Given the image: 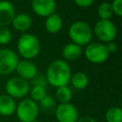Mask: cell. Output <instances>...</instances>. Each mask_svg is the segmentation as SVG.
<instances>
[{"label": "cell", "instance_id": "obj_1", "mask_svg": "<svg viewBox=\"0 0 122 122\" xmlns=\"http://www.w3.org/2000/svg\"><path fill=\"white\" fill-rule=\"evenodd\" d=\"M71 75V72L69 64L64 60L56 59L49 65L45 76L48 84L54 88H59L69 84Z\"/></svg>", "mask_w": 122, "mask_h": 122}, {"label": "cell", "instance_id": "obj_2", "mask_svg": "<svg viewBox=\"0 0 122 122\" xmlns=\"http://www.w3.org/2000/svg\"><path fill=\"white\" fill-rule=\"evenodd\" d=\"M40 48L38 38L31 33H23L17 42V51L26 60H31L36 57L39 54Z\"/></svg>", "mask_w": 122, "mask_h": 122}, {"label": "cell", "instance_id": "obj_3", "mask_svg": "<svg viewBox=\"0 0 122 122\" xmlns=\"http://www.w3.org/2000/svg\"><path fill=\"white\" fill-rule=\"evenodd\" d=\"M69 36L72 43L78 46H87L91 43L92 37V30L91 26L84 21L73 22L69 29Z\"/></svg>", "mask_w": 122, "mask_h": 122}, {"label": "cell", "instance_id": "obj_4", "mask_svg": "<svg viewBox=\"0 0 122 122\" xmlns=\"http://www.w3.org/2000/svg\"><path fill=\"white\" fill-rule=\"evenodd\" d=\"M15 113L20 122H31L36 120L39 114L38 104L30 98H24L16 104Z\"/></svg>", "mask_w": 122, "mask_h": 122}, {"label": "cell", "instance_id": "obj_5", "mask_svg": "<svg viewBox=\"0 0 122 122\" xmlns=\"http://www.w3.org/2000/svg\"><path fill=\"white\" fill-rule=\"evenodd\" d=\"M30 89L29 82L19 76L10 78L5 85L6 94L10 95L13 99L25 97L29 93Z\"/></svg>", "mask_w": 122, "mask_h": 122}, {"label": "cell", "instance_id": "obj_6", "mask_svg": "<svg viewBox=\"0 0 122 122\" xmlns=\"http://www.w3.org/2000/svg\"><path fill=\"white\" fill-rule=\"evenodd\" d=\"M96 37L106 43L112 42L117 34V29L111 20H98L93 28Z\"/></svg>", "mask_w": 122, "mask_h": 122}, {"label": "cell", "instance_id": "obj_7", "mask_svg": "<svg viewBox=\"0 0 122 122\" xmlns=\"http://www.w3.org/2000/svg\"><path fill=\"white\" fill-rule=\"evenodd\" d=\"M84 53L86 58L91 63H93V64L104 63L109 58V55H110V53L106 49V46L98 42L89 43L86 46Z\"/></svg>", "mask_w": 122, "mask_h": 122}, {"label": "cell", "instance_id": "obj_8", "mask_svg": "<svg viewBox=\"0 0 122 122\" xmlns=\"http://www.w3.org/2000/svg\"><path fill=\"white\" fill-rule=\"evenodd\" d=\"M17 54L10 49L0 50V74L8 75L13 72L18 64Z\"/></svg>", "mask_w": 122, "mask_h": 122}, {"label": "cell", "instance_id": "obj_9", "mask_svg": "<svg viewBox=\"0 0 122 122\" xmlns=\"http://www.w3.org/2000/svg\"><path fill=\"white\" fill-rule=\"evenodd\" d=\"M54 115L57 122H76L79 117L76 107L71 102L58 104L54 109Z\"/></svg>", "mask_w": 122, "mask_h": 122}, {"label": "cell", "instance_id": "obj_10", "mask_svg": "<svg viewBox=\"0 0 122 122\" xmlns=\"http://www.w3.org/2000/svg\"><path fill=\"white\" fill-rule=\"evenodd\" d=\"M31 8L35 14L40 17H48L55 12V0H31Z\"/></svg>", "mask_w": 122, "mask_h": 122}, {"label": "cell", "instance_id": "obj_11", "mask_svg": "<svg viewBox=\"0 0 122 122\" xmlns=\"http://www.w3.org/2000/svg\"><path fill=\"white\" fill-rule=\"evenodd\" d=\"M18 76L25 79V80H31L37 74V68L36 65L30 60H19L18 64L15 69Z\"/></svg>", "mask_w": 122, "mask_h": 122}, {"label": "cell", "instance_id": "obj_12", "mask_svg": "<svg viewBox=\"0 0 122 122\" xmlns=\"http://www.w3.org/2000/svg\"><path fill=\"white\" fill-rule=\"evenodd\" d=\"M15 14V9L11 2L8 0L0 1V27H8L11 24Z\"/></svg>", "mask_w": 122, "mask_h": 122}, {"label": "cell", "instance_id": "obj_13", "mask_svg": "<svg viewBox=\"0 0 122 122\" xmlns=\"http://www.w3.org/2000/svg\"><path fill=\"white\" fill-rule=\"evenodd\" d=\"M16 102L15 99L8 94L0 95V115L10 116L15 112Z\"/></svg>", "mask_w": 122, "mask_h": 122}, {"label": "cell", "instance_id": "obj_14", "mask_svg": "<svg viewBox=\"0 0 122 122\" xmlns=\"http://www.w3.org/2000/svg\"><path fill=\"white\" fill-rule=\"evenodd\" d=\"M31 22H32V20H31V17L30 16V14L21 12V13H17L14 15L11 25H12L13 29H15L18 31H26L30 28Z\"/></svg>", "mask_w": 122, "mask_h": 122}, {"label": "cell", "instance_id": "obj_15", "mask_svg": "<svg viewBox=\"0 0 122 122\" xmlns=\"http://www.w3.org/2000/svg\"><path fill=\"white\" fill-rule=\"evenodd\" d=\"M82 54V48L74 43H68L62 50V55L67 61H74Z\"/></svg>", "mask_w": 122, "mask_h": 122}, {"label": "cell", "instance_id": "obj_16", "mask_svg": "<svg viewBox=\"0 0 122 122\" xmlns=\"http://www.w3.org/2000/svg\"><path fill=\"white\" fill-rule=\"evenodd\" d=\"M45 28L46 30L50 33H57L62 28V18L58 13H52L46 17L45 21Z\"/></svg>", "mask_w": 122, "mask_h": 122}, {"label": "cell", "instance_id": "obj_17", "mask_svg": "<svg viewBox=\"0 0 122 122\" xmlns=\"http://www.w3.org/2000/svg\"><path fill=\"white\" fill-rule=\"evenodd\" d=\"M70 82L71 83L72 87L75 89V90H78V91H81V90H84L88 84H89V78H88V75L83 72V71H77L73 74L71 75V79H70Z\"/></svg>", "mask_w": 122, "mask_h": 122}, {"label": "cell", "instance_id": "obj_18", "mask_svg": "<svg viewBox=\"0 0 122 122\" xmlns=\"http://www.w3.org/2000/svg\"><path fill=\"white\" fill-rule=\"evenodd\" d=\"M55 97L59 104L61 103H70L72 97V92L68 86H62L56 88L55 91Z\"/></svg>", "mask_w": 122, "mask_h": 122}, {"label": "cell", "instance_id": "obj_19", "mask_svg": "<svg viewBox=\"0 0 122 122\" xmlns=\"http://www.w3.org/2000/svg\"><path fill=\"white\" fill-rule=\"evenodd\" d=\"M106 122H122V109L120 107H111L105 112Z\"/></svg>", "mask_w": 122, "mask_h": 122}, {"label": "cell", "instance_id": "obj_20", "mask_svg": "<svg viewBox=\"0 0 122 122\" xmlns=\"http://www.w3.org/2000/svg\"><path fill=\"white\" fill-rule=\"evenodd\" d=\"M112 13L113 12L112 10L111 3H108V2L101 3L97 9V14L101 20H110Z\"/></svg>", "mask_w": 122, "mask_h": 122}, {"label": "cell", "instance_id": "obj_21", "mask_svg": "<svg viewBox=\"0 0 122 122\" xmlns=\"http://www.w3.org/2000/svg\"><path fill=\"white\" fill-rule=\"evenodd\" d=\"M29 92L30 94V99L36 103H39L43 99V97L47 94L46 88L39 87V86H32L31 89H30Z\"/></svg>", "mask_w": 122, "mask_h": 122}, {"label": "cell", "instance_id": "obj_22", "mask_svg": "<svg viewBox=\"0 0 122 122\" xmlns=\"http://www.w3.org/2000/svg\"><path fill=\"white\" fill-rule=\"evenodd\" d=\"M39 106L40 108L45 111V112H50V111H54L56 105H55V100L51 96V95H48L46 94L43 99L39 102Z\"/></svg>", "mask_w": 122, "mask_h": 122}, {"label": "cell", "instance_id": "obj_23", "mask_svg": "<svg viewBox=\"0 0 122 122\" xmlns=\"http://www.w3.org/2000/svg\"><path fill=\"white\" fill-rule=\"evenodd\" d=\"M12 37L11 31L8 29V27H0V44L7 45L10 42Z\"/></svg>", "mask_w": 122, "mask_h": 122}, {"label": "cell", "instance_id": "obj_24", "mask_svg": "<svg viewBox=\"0 0 122 122\" xmlns=\"http://www.w3.org/2000/svg\"><path fill=\"white\" fill-rule=\"evenodd\" d=\"M31 84H32V86H39V87L46 88L48 82H47L46 76L44 74H41V73L37 72V74L31 79Z\"/></svg>", "mask_w": 122, "mask_h": 122}, {"label": "cell", "instance_id": "obj_25", "mask_svg": "<svg viewBox=\"0 0 122 122\" xmlns=\"http://www.w3.org/2000/svg\"><path fill=\"white\" fill-rule=\"evenodd\" d=\"M112 12L115 13L117 16L122 15V0H113L111 3Z\"/></svg>", "mask_w": 122, "mask_h": 122}, {"label": "cell", "instance_id": "obj_26", "mask_svg": "<svg viewBox=\"0 0 122 122\" xmlns=\"http://www.w3.org/2000/svg\"><path fill=\"white\" fill-rule=\"evenodd\" d=\"M73 2L81 8H87L93 3V0H73Z\"/></svg>", "mask_w": 122, "mask_h": 122}, {"label": "cell", "instance_id": "obj_27", "mask_svg": "<svg viewBox=\"0 0 122 122\" xmlns=\"http://www.w3.org/2000/svg\"><path fill=\"white\" fill-rule=\"evenodd\" d=\"M106 46V49H107V51H108V52L109 53H112V52H114L115 51H116V49H117V46H116V43L115 42H109L107 45H105Z\"/></svg>", "mask_w": 122, "mask_h": 122}, {"label": "cell", "instance_id": "obj_28", "mask_svg": "<svg viewBox=\"0 0 122 122\" xmlns=\"http://www.w3.org/2000/svg\"><path fill=\"white\" fill-rule=\"evenodd\" d=\"M76 122H96V121L93 117H92L90 115H83V116L78 117Z\"/></svg>", "mask_w": 122, "mask_h": 122}, {"label": "cell", "instance_id": "obj_29", "mask_svg": "<svg viewBox=\"0 0 122 122\" xmlns=\"http://www.w3.org/2000/svg\"><path fill=\"white\" fill-rule=\"evenodd\" d=\"M31 122H40V121H38V120H34V121H31Z\"/></svg>", "mask_w": 122, "mask_h": 122}]
</instances>
